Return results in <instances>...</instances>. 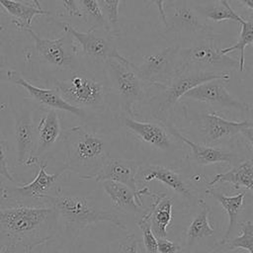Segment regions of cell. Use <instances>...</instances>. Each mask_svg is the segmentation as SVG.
<instances>
[{"instance_id": "ffe728a7", "label": "cell", "mask_w": 253, "mask_h": 253, "mask_svg": "<svg viewBox=\"0 0 253 253\" xmlns=\"http://www.w3.org/2000/svg\"><path fill=\"white\" fill-rule=\"evenodd\" d=\"M15 140L17 164L27 165L36 144V127L33 114L27 107H23L15 113Z\"/></svg>"}, {"instance_id": "d6986e66", "label": "cell", "mask_w": 253, "mask_h": 253, "mask_svg": "<svg viewBox=\"0 0 253 253\" xmlns=\"http://www.w3.org/2000/svg\"><path fill=\"white\" fill-rule=\"evenodd\" d=\"M60 118L55 110H48L36 127V144L27 165L39 164L61 137Z\"/></svg>"}, {"instance_id": "f35d334b", "label": "cell", "mask_w": 253, "mask_h": 253, "mask_svg": "<svg viewBox=\"0 0 253 253\" xmlns=\"http://www.w3.org/2000/svg\"><path fill=\"white\" fill-rule=\"evenodd\" d=\"M3 253H16V250L12 246H4Z\"/></svg>"}, {"instance_id": "277c9868", "label": "cell", "mask_w": 253, "mask_h": 253, "mask_svg": "<svg viewBox=\"0 0 253 253\" xmlns=\"http://www.w3.org/2000/svg\"><path fill=\"white\" fill-rule=\"evenodd\" d=\"M229 78L230 72L227 71L209 72L201 70H183L177 72L170 82L150 99L151 115L153 118L166 124L175 105L191 89L210 80L223 79L227 81Z\"/></svg>"}, {"instance_id": "f1b7e54d", "label": "cell", "mask_w": 253, "mask_h": 253, "mask_svg": "<svg viewBox=\"0 0 253 253\" xmlns=\"http://www.w3.org/2000/svg\"><path fill=\"white\" fill-rule=\"evenodd\" d=\"M238 225L240 226L241 234L218 245L228 251L241 248L248 253H253V222L251 220L239 221Z\"/></svg>"}, {"instance_id": "83f0119b", "label": "cell", "mask_w": 253, "mask_h": 253, "mask_svg": "<svg viewBox=\"0 0 253 253\" xmlns=\"http://www.w3.org/2000/svg\"><path fill=\"white\" fill-rule=\"evenodd\" d=\"M241 26L240 33H239V40L237 42L231 46H227L224 48H220V53L221 54H229V52H232L234 50H239V58H238V63H239V71L244 70L245 66V48L248 45L252 44L253 42V24L252 20H245L239 24Z\"/></svg>"}, {"instance_id": "f6af8a7d", "label": "cell", "mask_w": 253, "mask_h": 253, "mask_svg": "<svg viewBox=\"0 0 253 253\" xmlns=\"http://www.w3.org/2000/svg\"><path fill=\"white\" fill-rule=\"evenodd\" d=\"M183 2H185V3H187V2H188V0H183Z\"/></svg>"}, {"instance_id": "ac0fdd59", "label": "cell", "mask_w": 253, "mask_h": 253, "mask_svg": "<svg viewBox=\"0 0 253 253\" xmlns=\"http://www.w3.org/2000/svg\"><path fill=\"white\" fill-rule=\"evenodd\" d=\"M121 125L139 140L162 151L174 149V143L166 131V127L161 124L151 122L136 121L127 114L122 113L120 117Z\"/></svg>"}, {"instance_id": "74e56055", "label": "cell", "mask_w": 253, "mask_h": 253, "mask_svg": "<svg viewBox=\"0 0 253 253\" xmlns=\"http://www.w3.org/2000/svg\"><path fill=\"white\" fill-rule=\"evenodd\" d=\"M244 7H246L250 12L253 10V0H236Z\"/></svg>"}, {"instance_id": "b9f144b4", "label": "cell", "mask_w": 253, "mask_h": 253, "mask_svg": "<svg viewBox=\"0 0 253 253\" xmlns=\"http://www.w3.org/2000/svg\"><path fill=\"white\" fill-rule=\"evenodd\" d=\"M4 196V188H0V199H2Z\"/></svg>"}, {"instance_id": "7c38bea8", "label": "cell", "mask_w": 253, "mask_h": 253, "mask_svg": "<svg viewBox=\"0 0 253 253\" xmlns=\"http://www.w3.org/2000/svg\"><path fill=\"white\" fill-rule=\"evenodd\" d=\"M198 115L199 129L206 145L217 144L223 140L242 134L244 130L253 127L251 121H229L216 113H202Z\"/></svg>"}, {"instance_id": "d4e9b609", "label": "cell", "mask_w": 253, "mask_h": 253, "mask_svg": "<svg viewBox=\"0 0 253 253\" xmlns=\"http://www.w3.org/2000/svg\"><path fill=\"white\" fill-rule=\"evenodd\" d=\"M102 187L110 197L114 208L118 211L126 213H138L142 211V208L137 205L136 198L128 187L113 181H103Z\"/></svg>"}, {"instance_id": "1f68e13d", "label": "cell", "mask_w": 253, "mask_h": 253, "mask_svg": "<svg viewBox=\"0 0 253 253\" xmlns=\"http://www.w3.org/2000/svg\"><path fill=\"white\" fill-rule=\"evenodd\" d=\"M137 225L142 232L143 244L146 253H157V238L153 234L148 218L142 214L140 219L137 221Z\"/></svg>"}, {"instance_id": "603a6c76", "label": "cell", "mask_w": 253, "mask_h": 253, "mask_svg": "<svg viewBox=\"0 0 253 253\" xmlns=\"http://www.w3.org/2000/svg\"><path fill=\"white\" fill-rule=\"evenodd\" d=\"M217 183H230L235 190L244 187L248 191L253 188V162L251 158L245 159L224 173L216 174L207 183L208 187H213Z\"/></svg>"}, {"instance_id": "cb8c5ba5", "label": "cell", "mask_w": 253, "mask_h": 253, "mask_svg": "<svg viewBox=\"0 0 253 253\" xmlns=\"http://www.w3.org/2000/svg\"><path fill=\"white\" fill-rule=\"evenodd\" d=\"M171 25L173 31L182 36H194L202 33L210 34L211 33V27L203 24L196 13L192 11L187 3L183 2V5L177 7L172 16Z\"/></svg>"}, {"instance_id": "2e32d148", "label": "cell", "mask_w": 253, "mask_h": 253, "mask_svg": "<svg viewBox=\"0 0 253 253\" xmlns=\"http://www.w3.org/2000/svg\"><path fill=\"white\" fill-rule=\"evenodd\" d=\"M7 77L8 80L18 86H21L24 88L29 96L37 102L39 105L43 106L45 108H48V110H55V111H64L68 112L80 119L86 118V112L83 110L73 107L69 105L67 102H65L62 97L59 95L57 90L55 88H50V89H44V88H40L29 81H27L20 72L14 69H9L7 70Z\"/></svg>"}, {"instance_id": "8992f818", "label": "cell", "mask_w": 253, "mask_h": 253, "mask_svg": "<svg viewBox=\"0 0 253 253\" xmlns=\"http://www.w3.org/2000/svg\"><path fill=\"white\" fill-rule=\"evenodd\" d=\"M69 105L94 112H104L107 105V88L96 77L86 71L74 72L69 78L55 80L54 86Z\"/></svg>"}, {"instance_id": "5b68a950", "label": "cell", "mask_w": 253, "mask_h": 253, "mask_svg": "<svg viewBox=\"0 0 253 253\" xmlns=\"http://www.w3.org/2000/svg\"><path fill=\"white\" fill-rule=\"evenodd\" d=\"M239 70L237 59L220 53L213 37L196 39L189 46L179 47L177 53V72L201 70L209 72H230Z\"/></svg>"}, {"instance_id": "4fadbf2b", "label": "cell", "mask_w": 253, "mask_h": 253, "mask_svg": "<svg viewBox=\"0 0 253 253\" xmlns=\"http://www.w3.org/2000/svg\"><path fill=\"white\" fill-rule=\"evenodd\" d=\"M30 34L35 42V49L39 56L46 63L62 70L71 69L75 63L76 44L69 45V38L66 34L56 40L43 39L31 28L25 30Z\"/></svg>"}, {"instance_id": "d590c367", "label": "cell", "mask_w": 253, "mask_h": 253, "mask_svg": "<svg viewBox=\"0 0 253 253\" xmlns=\"http://www.w3.org/2000/svg\"><path fill=\"white\" fill-rule=\"evenodd\" d=\"M64 7L66 13L71 17H82L80 9L78 7L77 0H59Z\"/></svg>"}, {"instance_id": "44dd1931", "label": "cell", "mask_w": 253, "mask_h": 253, "mask_svg": "<svg viewBox=\"0 0 253 253\" xmlns=\"http://www.w3.org/2000/svg\"><path fill=\"white\" fill-rule=\"evenodd\" d=\"M154 201L143 214L148 218L150 228L156 238L167 236V227L172 219L173 198L166 193H151Z\"/></svg>"}, {"instance_id": "484cf974", "label": "cell", "mask_w": 253, "mask_h": 253, "mask_svg": "<svg viewBox=\"0 0 253 253\" xmlns=\"http://www.w3.org/2000/svg\"><path fill=\"white\" fill-rule=\"evenodd\" d=\"M198 206L200 210L195 217L192 219L187 231H186V247L190 249L194 243L211 237L214 234L213 227L210 224V208L203 198L198 200Z\"/></svg>"}, {"instance_id": "8d00e7d4", "label": "cell", "mask_w": 253, "mask_h": 253, "mask_svg": "<svg viewBox=\"0 0 253 253\" xmlns=\"http://www.w3.org/2000/svg\"><path fill=\"white\" fill-rule=\"evenodd\" d=\"M167 1H172V0H150L151 4H154L159 12V17L163 23V25L168 28V18L166 16V12L164 9V3Z\"/></svg>"}, {"instance_id": "d6a6232c", "label": "cell", "mask_w": 253, "mask_h": 253, "mask_svg": "<svg viewBox=\"0 0 253 253\" xmlns=\"http://www.w3.org/2000/svg\"><path fill=\"white\" fill-rule=\"evenodd\" d=\"M2 104H0V114H1ZM0 176L6 178L10 182H14V177L12 176L7 163L6 157V142L2 136L1 129H0Z\"/></svg>"}, {"instance_id": "7402d4cb", "label": "cell", "mask_w": 253, "mask_h": 253, "mask_svg": "<svg viewBox=\"0 0 253 253\" xmlns=\"http://www.w3.org/2000/svg\"><path fill=\"white\" fill-rule=\"evenodd\" d=\"M206 194L213 197L226 211L228 216V225L223 235V238L218 243L219 245L223 244L225 241L231 238L236 226L239 223V216L243 211V202L245 193L240 192L234 196H226L220 192H218L213 187H208L206 189Z\"/></svg>"}, {"instance_id": "f546056e", "label": "cell", "mask_w": 253, "mask_h": 253, "mask_svg": "<svg viewBox=\"0 0 253 253\" xmlns=\"http://www.w3.org/2000/svg\"><path fill=\"white\" fill-rule=\"evenodd\" d=\"M77 3L82 17L85 16L91 27L103 28L110 31L99 0H77Z\"/></svg>"}, {"instance_id": "e0dca14e", "label": "cell", "mask_w": 253, "mask_h": 253, "mask_svg": "<svg viewBox=\"0 0 253 253\" xmlns=\"http://www.w3.org/2000/svg\"><path fill=\"white\" fill-rule=\"evenodd\" d=\"M39 165V172L32 182L13 189L4 188V196L2 199L6 200L10 198L17 202L45 200V198L50 195L48 192L53 188L64 170L62 169L54 174H48L45 171L46 162L42 161Z\"/></svg>"}, {"instance_id": "7a4b0ae2", "label": "cell", "mask_w": 253, "mask_h": 253, "mask_svg": "<svg viewBox=\"0 0 253 253\" xmlns=\"http://www.w3.org/2000/svg\"><path fill=\"white\" fill-rule=\"evenodd\" d=\"M61 139L65 147L63 170L83 180H94L110 155L106 141L79 126L62 131Z\"/></svg>"}, {"instance_id": "4dcf8cb0", "label": "cell", "mask_w": 253, "mask_h": 253, "mask_svg": "<svg viewBox=\"0 0 253 253\" xmlns=\"http://www.w3.org/2000/svg\"><path fill=\"white\" fill-rule=\"evenodd\" d=\"M120 2L121 0H99L109 29L112 33L118 30Z\"/></svg>"}, {"instance_id": "52a82bcc", "label": "cell", "mask_w": 253, "mask_h": 253, "mask_svg": "<svg viewBox=\"0 0 253 253\" xmlns=\"http://www.w3.org/2000/svg\"><path fill=\"white\" fill-rule=\"evenodd\" d=\"M111 89L119 99L122 113L133 116V107L145 99L144 83L128 59H109L104 62Z\"/></svg>"}, {"instance_id": "9a60e30c", "label": "cell", "mask_w": 253, "mask_h": 253, "mask_svg": "<svg viewBox=\"0 0 253 253\" xmlns=\"http://www.w3.org/2000/svg\"><path fill=\"white\" fill-rule=\"evenodd\" d=\"M167 128L173 136L189 146L190 153L187 155V159L197 165L207 166L215 163H227L234 166L243 161V159L234 151L216 146L200 144L190 140L172 124H167Z\"/></svg>"}, {"instance_id": "7bdbcfd3", "label": "cell", "mask_w": 253, "mask_h": 253, "mask_svg": "<svg viewBox=\"0 0 253 253\" xmlns=\"http://www.w3.org/2000/svg\"><path fill=\"white\" fill-rule=\"evenodd\" d=\"M2 61H3V56H2L1 51H0V67H1V65H2Z\"/></svg>"}, {"instance_id": "ab89813d", "label": "cell", "mask_w": 253, "mask_h": 253, "mask_svg": "<svg viewBox=\"0 0 253 253\" xmlns=\"http://www.w3.org/2000/svg\"><path fill=\"white\" fill-rule=\"evenodd\" d=\"M210 253H226V252H224V249L221 247V246H219V245H217L216 246V248L213 250L212 249V251L211 252H210ZM248 253V252H247Z\"/></svg>"}, {"instance_id": "836d02e7", "label": "cell", "mask_w": 253, "mask_h": 253, "mask_svg": "<svg viewBox=\"0 0 253 253\" xmlns=\"http://www.w3.org/2000/svg\"><path fill=\"white\" fill-rule=\"evenodd\" d=\"M138 241L136 236L131 233L124 238L120 244V253H137Z\"/></svg>"}, {"instance_id": "6da1fadb", "label": "cell", "mask_w": 253, "mask_h": 253, "mask_svg": "<svg viewBox=\"0 0 253 253\" xmlns=\"http://www.w3.org/2000/svg\"><path fill=\"white\" fill-rule=\"evenodd\" d=\"M58 213L52 207L18 205L0 209V245L26 250L51 239L58 222Z\"/></svg>"}, {"instance_id": "ba28073f", "label": "cell", "mask_w": 253, "mask_h": 253, "mask_svg": "<svg viewBox=\"0 0 253 253\" xmlns=\"http://www.w3.org/2000/svg\"><path fill=\"white\" fill-rule=\"evenodd\" d=\"M60 24L64 32L75 40L76 44L86 56L102 62L112 58L127 59L119 52L112 32L109 30L91 27L87 32H80L68 23Z\"/></svg>"}, {"instance_id": "9c48e42d", "label": "cell", "mask_w": 253, "mask_h": 253, "mask_svg": "<svg viewBox=\"0 0 253 253\" xmlns=\"http://www.w3.org/2000/svg\"><path fill=\"white\" fill-rule=\"evenodd\" d=\"M179 47V45H170L160 48L144 55L140 63H133L134 70L142 82L159 89L165 87L177 73Z\"/></svg>"}, {"instance_id": "30bf717a", "label": "cell", "mask_w": 253, "mask_h": 253, "mask_svg": "<svg viewBox=\"0 0 253 253\" xmlns=\"http://www.w3.org/2000/svg\"><path fill=\"white\" fill-rule=\"evenodd\" d=\"M139 165L140 164L136 160L114 158L109 155L94 180L96 182L113 181L128 187L133 192L137 205L140 208H143L142 197L144 195L150 196L151 192L147 187L142 189L137 187L136 174Z\"/></svg>"}, {"instance_id": "8fae6325", "label": "cell", "mask_w": 253, "mask_h": 253, "mask_svg": "<svg viewBox=\"0 0 253 253\" xmlns=\"http://www.w3.org/2000/svg\"><path fill=\"white\" fill-rule=\"evenodd\" d=\"M137 179L146 183L156 180L166 185L186 201L198 203L199 199L196 196V187L182 173L172 168L158 164H140L136 174V181Z\"/></svg>"}, {"instance_id": "e575fe53", "label": "cell", "mask_w": 253, "mask_h": 253, "mask_svg": "<svg viewBox=\"0 0 253 253\" xmlns=\"http://www.w3.org/2000/svg\"><path fill=\"white\" fill-rule=\"evenodd\" d=\"M181 250L178 243L170 241L166 237L157 238V253H177Z\"/></svg>"}, {"instance_id": "ee69618b", "label": "cell", "mask_w": 253, "mask_h": 253, "mask_svg": "<svg viewBox=\"0 0 253 253\" xmlns=\"http://www.w3.org/2000/svg\"><path fill=\"white\" fill-rule=\"evenodd\" d=\"M0 30H3V27H2V25L0 24Z\"/></svg>"}, {"instance_id": "5bb4252c", "label": "cell", "mask_w": 253, "mask_h": 253, "mask_svg": "<svg viewBox=\"0 0 253 253\" xmlns=\"http://www.w3.org/2000/svg\"><path fill=\"white\" fill-rule=\"evenodd\" d=\"M225 81L223 79H213L204 82L187 92L182 99L217 105L241 113L251 112V105L237 100L228 92Z\"/></svg>"}, {"instance_id": "bcb514c9", "label": "cell", "mask_w": 253, "mask_h": 253, "mask_svg": "<svg viewBox=\"0 0 253 253\" xmlns=\"http://www.w3.org/2000/svg\"><path fill=\"white\" fill-rule=\"evenodd\" d=\"M0 249H2V246H1V245H0Z\"/></svg>"}, {"instance_id": "60d3db41", "label": "cell", "mask_w": 253, "mask_h": 253, "mask_svg": "<svg viewBox=\"0 0 253 253\" xmlns=\"http://www.w3.org/2000/svg\"><path fill=\"white\" fill-rule=\"evenodd\" d=\"M29 1H31V2L34 4V6H35V7L39 8V9H42V6H41V2H40V0H29Z\"/></svg>"}, {"instance_id": "3957f363", "label": "cell", "mask_w": 253, "mask_h": 253, "mask_svg": "<svg viewBox=\"0 0 253 253\" xmlns=\"http://www.w3.org/2000/svg\"><path fill=\"white\" fill-rule=\"evenodd\" d=\"M45 201L57 211L58 217L63 219L65 226L70 230L79 231L90 224L101 221L126 229L116 213L93 206L85 197L63 194L60 188L56 195H48Z\"/></svg>"}, {"instance_id": "4316f807", "label": "cell", "mask_w": 253, "mask_h": 253, "mask_svg": "<svg viewBox=\"0 0 253 253\" xmlns=\"http://www.w3.org/2000/svg\"><path fill=\"white\" fill-rule=\"evenodd\" d=\"M0 6L13 18L12 23L21 30L31 28L33 19L39 15H49L48 11L16 0H0Z\"/></svg>"}]
</instances>
